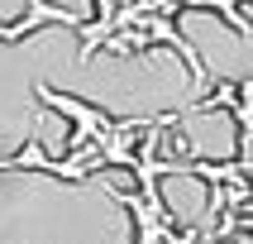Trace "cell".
I'll return each mask as SVG.
<instances>
[{
	"label": "cell",
	"mask_w": 253,
	"mask_h": 244,
	"mask_svg": "<svg viewBox=\"0 0 253 244\" xmlns=\"http://www.w3.org/2000/svg\"><path fill=\"white\" fill-rule=\"evenodd\" d=\"M43 24H67V29H82L86 19H82L77 10L48 5V0H29V14H24V19H14V24H0V39H5V43L29 39V34H34V29H43Z\"/></svg>",
	"instance_id": "obj_1"
}]
</instances>
